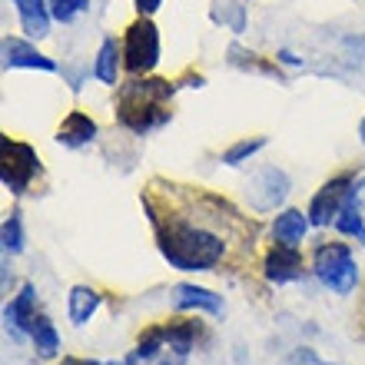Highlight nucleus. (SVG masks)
Returning a JSON list of instances; mask_svg holds the SVG:
<instances>
[{
  "label": "nucleus",
  "instance_id": "nucleus-1",
  "mask_svg": "<svg viewBox=\"0 0 365 365\" xmlns=\"http://www.w3.org/2000/svg\"><path fill=\"white\" fill-rule=\"evenodd\" d=\"M146 216L156 230V250L173 269L180 272H210L226 259V240L220 232H212L210 226L190 222L182 216H160L153 200H143Z\"/></svg>",
  "mask_w": 365,
  "mask_h": 365
},
{
  "label": "nucleus",
  "instance_id": "nucleus-2",
  "mask_svg": "<svg viewBox=\"0 0 365 365\" xmlns=\"http://www.w3.org/2000/svg\"><path fill=\"white\" fill-rule=\"evenodd\" d=\"M173 100V83L160 77H136L120 87V103H116V116L126 130H133L136 136L150 133L156 126H163L170 120L166 103Z\"/></svg>",
  "mask_w": 365,
  "mask_h": 365
},
{
  "label": "nucleus",
  "instance_id": "nucleus-3",
  "mask_svg": "<svg viewBox=\"0 0 365 365\" xmlns=\"http://www.w3.org/2000/svg\"><path fill=\"white\" fill-rule=\"evenodd\" d=\"M312 272L326 289L349 296L359 286V262L349 250V242H322L312 252Z\"/></svg>",
  "mask_w": 365,
  "mask_h": 365
},
{
  "label": "nucleus",
  "instance_id": "nucleus-4",
  "mask_svg": "<svg viewBox=\"0 0 365 365\" xmlns=\"http://www.w3.org/2000/svg\"><path fill=\"white\" fill-rule=\"evenodd\" d=\"M37 173H40L37 150L30 143H20V140L4 136L0 140V182H4V190L10 196H24Z\"/></svg>",
  "mask_w": 365,
  "mask_h": 365
},
{
  "label": "nucleus",
  "instance_id": "nucleus-5",
  "mask_svg": "<svg viewBox=\"0 0 365 365\" xmlns=\"http://www.w3.org/2000/svg\"><path fill=\"white\" fill-rule=\"evenodd\" d=\"M120 47H123V67L133 77H140V73L146 77L160 63V30H156L153 20L140 14V20H133L126 27Z\"/></svg>",
  "mask_w": 365,
  "mask_h": 365
},
{
  "label": "nucleus",
  "instance_id": "nucleus-6",
  "mask_svg": "<svg viewBox=\"0 0 365 365\" xmlns=\"http://www.w3.org/2000/svg\"><path fill=\"white\" fill-rule=\"evenodd\" d=\"M362 180H356L352 173H342V176H332V180L322 186V190L312 196V202H309V222L316 226V230H322V226H329V222H336L339 210H342V202H346V196L352 190H356Z\"/></svg>",
  "mask_w": 365,
  "mask_h": 365
},
{
  "label": "nucleus",
  "instance_id": "nucleus-7",
  "mask_svg": "<svg viewBox=\"0 0 365 365\" xmlns=\"http://www.w3.org/2000/svg\"><path fill=\"white\" fill-rule=\"evenodd\" d=\"M292 190V182H289L286 170H279V166H262L259 173L250 180L246 186V200L256 212H272L276 206H282Z\"/></svg>",
  "mask_w": 365,
  "mask_h": 365
},
{
  "label": "nucleus",
  "instance_id": "nucleus-8",
  "mask_svg": "<svg viewBox=\"0 0 365 365\" xmlns=\"http://www.w3.org/2000/svg\"><path fill=\"white\" fill-rule=\"evenodd\" d=\"M37 316H40L37 312V289L30 286V282H24L17 296L4 306V326H7V332L20 342V339H27L30 332H34Z\"/></svg>",
  "mask_w": 365,
  "mask_h": 365
},
{
  "label": "nucleus",
  "instance_id": "nucleus-9",
  "mask_svg": "<svg viewBox=\"0 0 365 365\" xmlns=\"http://www.w3.org/2000/svg\"><path fill=\"white\" fill-rule=\"evenodd\" d=\"M262 276L269 279L272 286H286V282H296V279L306 276V262H302V252H299V246L276 242V246L266 252Z\"/></svg>",
  "mask_w": 365,
  "mask_h": 365
},
{
  "label": "nucleus",
  "instance_id": "nucleus-10",
  "mask_svg": "<svg viewBox=\"0 0 365 365\" xmlns=\"http://www.w3.org/2000/svg\"><path fill=\"white\" fill-rule=\"evenodd\" d=\"M4 70H43V73H53L57 63L47 53H40L30 40L4 37Z\"/></svg>",
  "mask_w": 365,
  "mask_h": 365
},
{
  "label": "nucleus",
  "instance_id": "nucleus-11",
  "mask_svg": "<svg viewBox=\"0 0 365 365\" xmlns=\"http://www.w3.org/2000/svg\"><path fill=\"white\" fill-rule=\"evenodd\" d=\"M173 309L176 312L200 309V312H210V316H222V312H226V302H222V296H216L212 289L180 282V286H173Z\"/></svg>",
  "mask_w": 365,
  "mask_h": 365
},
{
  "label": "nucleus",
  "instance_id": "nucleus-12",
  "mask_svg": "<svg viewBox=\"0 0 365 365\" xmlns=\"http://www.w3.org/2000/svg\"><path fill=\"white\" fill-rule=\"evenodd\" d=\"M96 120L93 116H87L83 110H73V113L63 116V123H60L57 130V143L67 146V150H80V146H87L96 140Z\"/></svg>",
  "mask_w": 365,
  "mask_h": 365
},
{
  "label": "nucleus",
  "instance_id": "nucleus-13",
  "mask_svg": "<svg viewBox=\"0 0 365 365\" xmlns=\"http://www.w3.org/2000/svg\"><path fill=\"white\" fill-rule=\"evenodd\" d=\"M17 7V17H20V27L27 34L30 40H43L50 34V0H10Z\"/></svg>",
  "mask_w": 365,
  "mask_h": 365
},
{
  "label": "nucleus",
  "instance_id": "nucleus-14",
  "mask_svg": "<svg viewBox=\"0 0 365 365\" xmlns=\"http://www.w3.org/2000/svg\"><path fill=\"white\" fill-rule=\"evenodd\" d=\"M309 230H312V222H309V212L302 210H282L272 220V240L286 242V246H299Z\"/></svg>",
  "mask_w": 365,
  "mask_h": 365
},
{
  "label": "nucleus",
  "instance_id": "nucleus-15",
  "mask_svg": "<svg viewBox=\"0 0 365 365\" xmlns=\"http://www.w3.org/2000/svg\"><path fill=\"white\" fill-rule=\"evenodd\" d=\"M103 296L96 292L93 286H73L67 296V316L73 326H87L90 319L96 316V309H100Z\"/></svg>",
  "mask_w": 365,
  "mask_h": 365
},
{
  "label": "nucleus",
  "instance_id": "nucleus-16",
  "mask_svg": "<svg viewBox=\"0 0 365 365\" xmlns=\"http://www.w3.org/2000/svg\"><path fill=\"white\" fill-rule=\"evenodd\" d=\"M362 186V182H359ZM359 186L352 192L346 196V202H342V210H339V216H336V226L342 236H356L359 242L365 246V220H362V200H359Z\"/></svg>",
  "mask_w": 365,
  "mask_h": 365
},
{
  "label": "nucleus",
  "instance_id": "nucleus-17",
  "mask_svg": "<svg viewBox=\"0 0 365 365\" xmlns=\"http://www.w3.org/2000/svg\"><path fill=\"white\" fill-rule=\"evenodd\" d=\"M120 57H123V47H116L113 37H106L100 43V53H96V63H93V77L106 87H116L120 80Z\"/></svg>",
  "mask_w": 365,
  "mask_h": 365
},
{
  "label": "nucleus",
  "instance_id": "nucleus-18",
  "mask_svg": "<svg viewBox=\"0 0 365 365\" xmlns=\"http://www.w3.org/2000/svg\"><path fill=\"white\" fill-rule=\"evenodd\" d=\"M200 322H190V319H173V322H166V349H173V352H182V356H190L196 342H200Z\"/></svg>",
  "mask_w": 365,
  "mask_h": 365
},
{
  "label": "nucleus",
  "instance_id": "nucleus-19",
  "mask_svg": "<svg viewBox=\"0 0 365 365\" xmlns=\"http://www.w3.org/2000/svg\"><path fill=\"white\" fill-rule=\"evenodd\" d=\"M30 342H34V349H37L40 359H57V352H60V332H57V326H53L47 316H37L34 332H30Z\"/></svg>",
  "mask_w": 365,
  "mask_h": 365
},
{
  "label": "nucleus",
  "instance_id": "nucleus-20",
  "mask_svg": "<svg viewBox=\"0 0 365 365\" xmlns=\"http://www.w3.org/2000/svg\"><path fill=\"white\" fill-rule=\"evenodd\" d=\"M163 349H166V326H150L140 332V339H136V359H140V362L160 359Z\"/></svg>",
  "mask_w": 365,
  "mask_h": 365
},
{
  "label": "nucleus",
  "instance_id": "nucleus-21",
  "mask_svg": "<svg viewBox=\"0 0 365 365\" xmlns=\"http://www.w3.org/2000/svg\"><path fill=\"white\" fill-rule=\"evenodd\" d=\"M0 242H4V252H7V256H20V252H24V222H20V212H10L7 220H4Z\"/></svg>",
  "mask_w": 365,
  "mask_h": 365
},
{
  "label": "nucleus",
  "instance_id": "nucleus-22",
  "mask_svg": "<svg viewBox=\"0 0 365 365\" xmlns=\"http://www.w3.org/2000/svg\"><path fill=\"white\" fill-rule=\"evenodd\" d=\"M262 146H266V136H252V140H240V143H232L226 153H222V163L226 166H242L246 160L259 153Z\"/></svg>",
  "mask_w": 365,
  "mask_h": 365
},
{
  "label": "nucleus",
  "instance_id": "nucleus-23",
  "mask_svg": "<svg viewBox=\"0 0 365 365\" xmlns=\"http://www.w3.org/2000/svg\"><path fill=\"white\" fill-rule=\"evenodd\" d=\"M87 7H90V0H50L53 20H63V24H70V20L77 17V14H83Z\"/></svg>",
  "mask_w": 365,
  "mask_h": 365
},
{
  "label": "nucleus",
  "instance_id": "nucleus-24",
  "mask_svg": "<svg viewBox=\"0 0 365 365\" xmlns=\"http://www.w3.org/2000/svg\"><path fill=\"white\" fill-rule=\"evenodd\" d=\"M186 359H190V356H182V352H173V349H163V356L153 359V365H186Z\"/></svg>",
  "mask_w": 365,
  "mask_h": 365
},
{
  "label": "nucleus",
  "instance_id": "nucleus-25",
  "mask_svg": "<svg viewBox=\"0 0 365 365\" xmlns=\"http://www.w3.org/2000/svg\"><path fill=\"white\" fill-rule=\"evenodd\" d=\"M316 352L312 349H302V352H292V365H316Z\"/></svg>",
  "mask_w": 365,
  "mask_h": 365
},
{
  "label": "nucleus",
  "instance_id": "nucleus-26",
  "mask_svg": "<svg viewBox=\"0 0 365 365\" xmlns=\"http://www.w3.org/2000/svg\"><path fill=\"white\" fill-rule=\"evenodd\" d=\"M133 4H136V10H140L143 17H150V14H156V10H160V4H163V0H133Z\"/></svg>",
  "mask_w": 365,
  "mask_h": 365
},
{
  "label": "nucleus",
  "instance_id": "nucleus-27",
  "mask_svg": "<svg viewBox=\"0 0 365 365\" xmlns=\"http://www.w3.org/2000/svg\"><path fill=\"white\" fill-rule=\"evenodd\" d=\"M57 365H100L96 359H77V356H63V362H57Z\"/></svg>",
  "mask_w": 365,
  "mask_h": 365
},
{
  "label": "nucleus",
  "instance_id": "nucleus-28",
  "mask_svg": "<svg viewBox=\"0 0 365 365\" xmlns=\"http://www.w3.org/2000/svg\"><path fill=\"white\" fill-rule=\"evenodd\" d=\"M359 140H362V146H365V116H362V123H359Z\"/></svg>",
  "mask_w": 365,
  "mask_h": 365
},
{
  "label": "nucleus",
  "instance_id": "nucleus-29",
  "mask_svg": "<svg viewBox=\"0 0 365 365\" xmlns=\"http://www.w3.org/2000/svg\"><path fill=\"white\" fill-rule=\"evenodd\" d=\"M103 365H126V362H103Z\"/></svg>",
  "mask_w": 365,
  "mask_h": 365
},
{
  "label": "nucleus",
  "instance_id": "nucleus-30",
  "mask_svg": "<svg viewBox=\"0 0 365 365\" xmlns=\"http://www.w3.org/2000/svg\"><path fill=\"white\" fill-rule=\"evenodd\" d=\"M316 365H326V362H316Z\"/></svg>",
  "mask_w": 365,
  "mask_h": 365
}]
</instances>
